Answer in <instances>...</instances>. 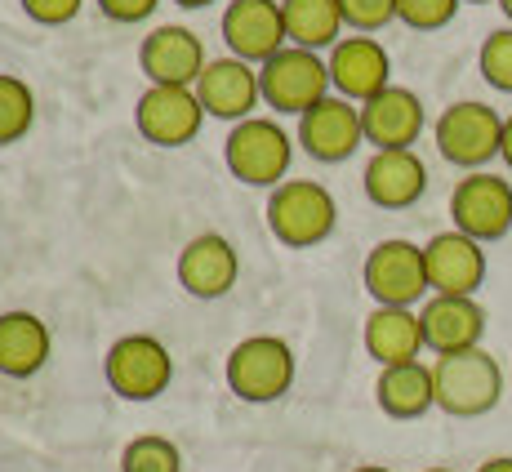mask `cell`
I'll list each match as a JSON object with an SVG mask.
<instances>
[{
    "label": "cell",
    "mask_w": 512,
    "mask_h": 472,
    "mask_svg": "<svg viewBox=\"0 0 512 472\" xmlns=\"http://www.w3.org/2000/svg\"><path fill=\"white\" fill-rule=\"evenodd\" d=\"M432 379H437V410L455 419H481L499 406L504 397V370L486 348L450 352V357L432 361Z\"/></svg>",
    "instance_id": "1"
},
{
    "label": "cell",
    "mask_w": 512,
    "mask_h": 472,
    "mask_svg": "<svg viewBox=\"0 0 512 472\" xmlns=\"http://www.w3.org/2000/svg\"><path fill=\"white\" fill-rule=\"evenodd\" d=\"M268 228L277 241L294 250H312L339 228V205L326 183L317 179H285L268 196Z\"/></svg>",
    "instance_id": "2"
},
{
    "label": "cell",
    "mask_w": 512,
    "mask_h": 472,
    "mask_svg": "<svg viewBox=\"0 0 512 472\" xmlns=\"http://www.w3.org/2000/svg\"><path fill=\"white\" fill-rule=\"evenodd\" d=\"M228 388L250 406L281 401L294 383V352L277 334H250L228 352Z\"/></svg>",
    "instance_id": "3"
},
{
    "label": "cell",
    "mask_w": 512,
    "mask_h": 472,
    "mask_svg": "<svg viewBox=\"0 0 512 472\" xmlns=\"http://www.w3.org/2000/svg\"><path fill=\"white\" fill-rule=\"evenodd\" d=\"M290 156V134L268 116H250V121L232 125L228 143H223V161H228L232 179L250 183V188H281Z\"/></svg>",
    "instance_id": "4"
},
{
    "label": "cell",
    "mask_w": 512,
    "mask_h": 472,
    "mask_svg": "<svg viewBox=\"0 0 512 472\" xmlns=\"http://www.w3.org/2000/svg\"><path fill=\"white\" fill-rule=\"evenodd\" d=\"M107 388L121 401H156L174 379V361L156 334H125L103 357Z\"/></svg>",
    "instance_id": "5"
},
{
    "label": "cell",
    "mask_w": 512,
    "mask_h": 472,
    "mask_svg": "<svg viewBox=\"0 0 512 472\" xmlns=\"http://www.w3.org/2000/svg\"><path fill=\"white\" fill-rule=\"evenodd\" d=\"M259 90L263 103L277 107V112L303 116L308 107H317L321 98H330V67L321 54L299 45H285L281 54H272L268 63L259 67Z\"/></svg>",
    "instance_id": "6"
},
{
    "label": "cell",
    "mask_w": 512,
    "mask_h": 472,
    "mask_svg": "<svg viewBox=\"0 0 512 472\" xmlns=\"http://www.w3.org/2000/svg\"><path fill=\"white\" fill-rule=\"evenodd\" d=\"M437 152L459 170H481L486 161L499 156V139H504V116L486 103H450L432 125Z\"/></svg>",
    "instance_id": "7"
},
{
    "label": "cell",
    "mask_w": 512,
    "mask_h": 472,
    "mask_svg": "<svg viewBox=\"0 0 512 472\" xmlns=\"http://www.w3.org/2000/svg\"><path fill=\"white\" fill-rule=\"evenodd\" d=\"M361 281H366L370 299L379 308H415L423 294L432 290L428 285V263H423V245L415 241H379L366 254V268H361Z\"/></svg>",
    "instance_id": "8"
},
{
    "label": "cell",
    "mask_w": 512,
    "mask_h": 472,
    "mask_svg": "<svg viewBox=\"0 0 512 472\" xmlns=\"http://www.w3.org/2000/svg\"><path fill=\"white\" fill-rule=\"evenodd\" d=\"M450 219L455 232L472 236V241H499L512 232V183L490 170H472L455 183L450 192Z\"/></svg>",
    "instance_id": "9"
},
{
    "label": "cell",
    "mask_w": 512,
    "mask_h": 472,
    "mask_svg": "<svg viewBox=\"0 0 512 472\" xmlns=\"http://www.w3.org/2000/svg\"><path fill=\"white\" fill-rule=\"evenodd\" d=\"M223 45H228L232 58L241 63H268L272 54H281L290 45L285 36V14L281 0H232L223 9Z\"/></svg>",
    "instance_id": "10"
},
{
    "label": "cell",
    "mask_w": 512,
    "mask_h": 472,
    "mask_svg": "<svg viewBox=\"0 0 512 472\" xmlns=\"http://www.w3.org/2000/svg\"><path fill=\"white\" fill-rule=\"evenodd\" d=\"M134 121H139V134L156 147H183L201 134L205 107L196 90H183V85H147L139 107H134Z\"/></svg>",
    "instance_id": "11"
},
{
    "label": "cell",
    "mask_w": 512,
    "mask_h": 472,
    "mask_svg": "<svg viewBox=\"0 0 512 472\" xmlns=\"http://www.w3.org/2000/svg\"><path fill=\"white\" fill-rule=\"evenodd\" d=\"M299 143L312 161H326V165H339L366 143V130H361V107L348 103V98L330 94L321 98L317 107L299 116Z\"/></svg>",
    "instance_id": "12"
},
{
    "label": "cell",
    "mask_w": 512,
    "mask_h": 472,
    "mask_svg": "<svg viewBox=\"0 0 512 472\" xmlns=\"http://www.w3.org/2000/svg\"><path fill=\"white\" fill-rule=\"evenodd\" d=\"M205 45L192 27H179V23H165V27H152L143 36V49H139V67L152 85H183L192 90L205 72Z\"/></svg>",
    "instance_id": "13"
},
{
    "label": "cell",
    "mask_w": 512,
    "mask_h": 472,
    "mask_svg": "<svg viewBox=\"0 0 512 472\" xmlns=\"http://www.w3.org/2000/svg\"><path fill=\"white\" fill-rule=\"evenodd\" d=\"M196 98H201L205 116H219V121H250L254 107L263 103V90H259V67L254 63H241V58H210L201 72V81L192 85Z\"/></svg>",
    "instance_id": "14"
},
{
    "label": "cell",
    "mask_w": 512,
    "mask_h": 472,
    "mask_svg": "<svg viewBox=\"0 0 512 472\" xmlns=\"http://www.w3.org/2000/svg\"><path fill=\"white\" fill-rule=\"evenodd\" d=\"M330 85L348 103H370L374 94H383L392 85V58L374 36H343L326 58Z\"/></svg>",
    "instance_id": "15"
},
{
    "label": "cell",
    "mask_w": 512,
    "mask_h": 472,
    "mask_svg": "<svg viewBox=\"0 0 512 472\" xmlns=\"http://www.w3.org/2000/svg\"><path fill=\"white\" fill-rule=\"evenodd\" d=\"M423 263H428V285L432 294H464L477 299L481 281H486V250L464 232H437L423 245Z\"/></svg>",
    "instance_id": "16"
},
{
    "label": "cell",
    "mask_w": 512,
    "mask_h": 472,
    "mask_svg": "<svg viewBox=\"0 0 512 472\" xmlns=\"http://www.w3.org/2000/svg\"><path fill=\"white\" fill-rule=\"evenodd\" d=\"M419 326H423V348H432L437 357H450V352L481 348L486 308L477 299H464V294H432L419 308Z\"/></svg>",
    "instance_id": "17"
},
{
    "label": "cell",
    "mask_w": 512,
    "mask_h": 472,
    "mask_svg": "<svg viewBox=\"0 0 512 472\" xmlns=\"http://www.w3.org/2000/svg\"><path fill=\"white\" fill-rule=\"evenodd\" d=\"M241 281V254L228 236L201 232L179 254V285L192 299H223Z\"/></svg>",
    "instance_id": "18"
},
{
    "label": "cell",
    "mask_w": 512,
    "mask_h": 472,
    "mask_svg": "<svg viewBox=\"0 0 512 472\" xmlns=\"http://www.w3.org/2000/svg\"><path fill=\"white\" fill-rule=\"evenodd\" d=\"M428 116L415 90L406 85H388L383 94H374L370 103H361V130L366 143H374V152H401V147H415Z\"/></svg>",
    "instance_id": "19"
},
{
    "label": "cell",
    "mask_w": 512,
    "mask_h": 472,
    "mask_svg": "<svg viewBox=\"0 0 512 472\" xmlns=\"http://www.w3.org/2000/svg\"><path fill=\"white\" fill-rule=\"evenodd\" d=\"M361 188H366L370 205H379V210H410L428 192V165L415 156V147L374 152L366 170H361Z\"/></svg>",
    "instance_id": "20"
},
{
    "label": "cell",
    "mask_w": 512,
    "mask_h": 472,
    "mask_svg": "<svg viewBox=\"0 0 512 472\" xmlns=\"http://www.w3.org/2000/svg\"><path fill=\"white\" fill-rule=\"evenodd\" d=\"M49 326L36 312H0V375L5 379H32L45 370L49 361Z\"/></svg>",
    "instance_id": "21"
},
{
    "label": "cell",
    "mask_w": 512,
    "mask_h": 472,
    "mask_svg": "<svg viewBox=\"0 0 512 472\" xmlns=\"http://www.w3.org/2000/svg\"><path fill=\"white\" fill-rule=\"evenodd\" d=\"M366 352L383 366H406V361H419L423 352V326L415 308H379L366 317Z\"/></svg>",
    "instance_id": "22"
},
{
    "label": "cell",
    "mask_w": 512,
    "mask_h": 472,
    "mask_svg": "<svg viewBox=\"0 0 512 472\" xmlns=\"http://www.w3.org/2000/svg\"><path fill=\"white\" fill-rule=\"evenodd\" d=\"M374 401L388 419H419L437 406V379L432 366L423 361H406V366H383L379 383H374Z\"/></svg>",
    "instance_id": "23"
},
{
    "label": "cell",
    "mask_w": 512,
    "mask_h": 472,
    "mask_svg": "<svg viewBox=\"0 0 512 472\" xmlns=\"http://www.w3.org/2000/svg\"><path fill=\"white\" fill-rule=\"evenodd\" d=\"M281 14H285V36L290 45L299 49H334L343 41V9L339 0H281Z\"/></svg>",
    "instance_id": "24"
},
{
    "label": "cell",
    "mask_w": 512,
    "mask_h": 472,
    "mask_svg": "<svg viewBox=\"0 0 512 472\" xmlns=\"http://www.w3.org/2000/svg\"><path fill=\"white\" fill-rule=\"evenodd\" d=\"M36 121V94L27 81H18V76L0 72V147L27 139V130H32Z\"/></svg>",
    "instance_id": "25"
},
{
    "label": "cell",
    "mask_w": 512,
    "mask_h": 472,
    "mask_svg": "<svg viewBox=\"0 0 512 472\" xmlns=\"http://www.w3.org/2000/svg\"><path fill=\"white\" fill-rule=\"evenodd\" d=\"M121 472H183V455L170 437H134L121 450Z\"/></svg>",
    "instance_id": "26"
},
{
    "label": "cell",
    "mask_w": 512,
    "mask_h": 472,
    "mask_svg": "<svg viewBox=\"0 0 512 472\" xmlns=\"http://www.w3.org/2000/svg\"><path fill=\"white\" fill-rule=\"evenodd\" d=\"M477 67H481V76H486L490 90L512 94V27H495V32L481 41Z\"/></svg>",
    "instance_id": "27"
},
{
    "label": "cell",
    "mask_w": 512,
    "mask_h": 472,
    "mask_svg": "<svg viewBox=\"0 0 512 472\" xmlns=\"http://www.w3.org/2000/svg\"><path fill=\"white\" fill-rule=\"evenodd\" d=\"M464 0H397V18L415 32H441L459 14Z\"/></svg>",
    "instance_id": "28"
},
{
    "label": "cell",
    "mask_w": 512,
    "mask_h": 472,
    "mask_svg": "<svg viewBox=\"0 0 512 472\" xmlns=\"http://www.w3.org/2000/svg\"><path fill=\"white\" fill-rule=\"evenodd\" d=\"M343 23L357 27V32H379L397 18V0H339Z\"/></svg>",
    "instance_id": "29"
},
{
    "label": "cell",
    "mask_w": 512,
    "mask_h": 472,
    "mask_svg": "<svg viewBox=\"0 0 512 472\" xmlns=\"http://www.w3.org/2000/svg\"><path fill=\"white\" fill-rule=\"evenodd\" d=\"M18 5L27 9V18H32V23H41V27H63V23H72V18L81 14L85 0H18Z\"/></svg>",
    "instance_id": "30"
},
{
    "label": "cell",
    "mask_w": 512,
    "mask_h": 472,
    "mask_svg": "<svg viewBox=\"0 0 512 472\" xmlns=\"http://www.w3.org/2000/svg\"><path fill=\"white\" fill-rule=\"evenodd\" d=\"M156 5H161V0H98V9H103L112 23H147V18L156 14Z\"/></svg>",
    "instance_id": "31"
},
{
    "label": "cell",
    "mask_w": 512,
    "mask_h": 472,
    "mask_svg": "<svg viewBox=\"0 0 512 472\" xmlns=\"http://www.w3.org/2000/svg\"><path fill=\"white\" fill-rule=\"evenodd\" d=\"M499 161L512 170V116H504V139H499Z\"/></svg>",
    "instance_id": "32"
},
{
    "label": "cell",
    "mask_w": 512,
    "mask_h": 472,
    "mask_svg": "<svg viewBox=\"0 0 512 472\" xmlns=\"http://www.w3.org/2000/svg\"><path fill=\"white\" fill-rule=\"evenodd\" d=\"M477 472H512V455H499V459H486Z\"/></svg>",
    "instance_id": "33"
},
{
    "label": "cell",
    "mask_w": 512,
    "mask_h": 472,
    "mask_svg": "<svg viewBox=\"0 0 512 472\" xmlns=\"http://www.w3.org/2000/svg\"><path fill=\"white\" fill-rule=\"evenodd\" d=\"M174 5H183V9H205V5H214V0H174Z\"/></svg>",
    "instance_id": "34"
},
{
    "label": "cell",
    "mask_w": 512,
    "mask_h": 472,
    "mask_svg": "<svg viewBox=\"0 0 512 472\" xmlns=\"http://www.w3.org/2000/svg\"><path fill=\"white\" fill-rule=\"evenodd\" d=\"M352 472H392V468H383V464H361V468H352Z\"/></svg>",
    "instance_id": "35"
},
{
    "label": "cell",
    "mask_w": 512,
    "mask_h": 472,
    "mask_svg": "<svg viewBox=\"0 0 512 472\" xmlns=\"http://www.w3.org/2000/svg\"><path fill=\"white\" fill-rule=\"evenodd\" d=\"M499 9H504V14H508V27H512V0H499Z\"/></svg>",
    "instance_id": "36"
},
{
    "label": "cell",
    "mask_w": 512,
    "mask_h": 472,
    "mask_svg": "<svg viewBox=\"0 0 512 472\" xmlns=\"http://www.w3.org/2000/svg\"><path fill=\"white\" fill-rule=\"evenodd\" d=\"M464 5H490V0H464Z\"/></svg>",
    "instance_id": "37"
},
{
    "label": "cell",
    "mask_w": 512,
    "mask_h": 472,
    "mask_svg": "<svg viewBox=\"0 0 512 472\" xmlns=\"http://www.w3.org/2000/svg\"><path fill=\"white\" fill-rule=\"evenodd\" d=\"M423 472H450V468H423Z\"/></svg>",
    "instance_id": "38"
}]
</instances>
